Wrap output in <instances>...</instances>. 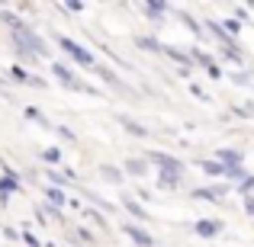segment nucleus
Wrapping results in <instances>:
<instances>
[{"label":"nucleus","instance_id":"nucleus-1","mask_svg":"<svg viewBox=\"0 0 254 247\" xmlns=\"http://www.w3.org/2000/svg\"><path fill=\"white\" fill-rule=\"evenodd\" d=\"M55 42H58V49H62L64 55H68L71 61L77 64V68H87V71H93V68H97V58H93V55L84 49L81 42H74V39H68V36H58Z\"/></svg>","mask_w":254,"mask_h":247},{"label":"nucleus","instance_id":"nucleus-2","mask_svg":"<svg viewBox=\"0 0 254 247\" xmlns=\"http://www.w3.org/2000/svg\"><path fill=\"white\" fill-rule=\"evenodd\" d=\"M52 74H55V81L62 84V87H68V90H77V93H87V97H100V90L97 87H90V84H84L81 77L74 74L71 68H64V64H58V61H52Z\"/></svg>","mask_w":254,"mask_h":247},{"label":"nucleus","instance_id":"nucleus-3","mask_svg":"<svg viewBox=\"0 0 254 247\" xmlns=\"http://www.w3.org/2000/svg\"><path fill=\"white\" fill-rule=\"evenodd\" d=\"M232 190H235L232 183H212V186H196L190 196H193V199H199V202H203V199H206V202H222V199L229 196Z\"/></svg>","mask_w":254,"mask_h":247},{"label":"nucleus","instance_id":"nucleus-4","mask_svg":"<svg viewBox=\"0 0 254 247\" xmlns=\"http://www.w3.org/2000/svg\"><path fill=\"white\" fill-rule=\"evenodd\" d=\"M145 161H148L151 167H158V170H174V173H184L187 170L180 157L164 154V151H148V154H145Z\"/></svg>","mask_w":254,"mask_h":247},{"label":"nucleus","instance_id":"nucleus-5","mask_svg":"<svg viewBox=\"0 0 254 247\" xmlns=\"http://www.w3.org/2000/svg\"><path fill=\"white\" fill-rule=\"evenodd\" d=\"M0 167H3V177H0V205H6L13 193H19V177H16V170H10L6 164H0Z\"/></svg>","mask_w":254,"mask_h":247},{"label":"nucleus","instance_id":"nucleus-6","mask_svg":"<svg viewBox=\"0 0 254 247\" xmlns=\"http://www.w3.org/2000/svg\"><path fill=\"white\" fill-rule=\"evenodd\" d=\"M6 74H10V81H13V84H26V87H39V90H45V87H49V84H45V81H42V77H36V74H29V71H26V68H23V64H13V68H10V71H6Z\"/></svg>","mask_w":254,"mask_h":247},{"label":"nucleus","instance_id":"nucleus-7","mask_svg":"<svg viewBox=\"0 0 254 247\" xmlns=\"http://www.w3.org/2000/svg\"><path fill=\"white\" fill-rule=\"evenodd\" d=\"M123 231H126V238H129V241L135 244V247H155V238H151L138 222H126V228H123Z\"/></svg>","mask_w":254,"mask_h":247},{"label":"nucleus","instance_id":"nucleus-8","mask_svg":"<svg viewBox=\"0 0 254 247\" xmlns=\"http://www.w3.org/2000/svg\"><path fill=\"white\" fill-rule=\"evenodd\" d=\"M119 202H123V209L129 212V215L135 218L138 225H142V222H148V209H145V205L138 202V199L132 196V193H123V199H119Z\"/></svg>","mask_w":254,"mask_h":247},{"label":"nucleus","instance_id":"nucleus-9","mask_svg":"<svg viewBox=\"0 0 254 247\" xmlns=\"http://www.w3.org/2000/svg\"><path fill=\"white\" fill-rule=\"evenodd\" d=\"M219 231H222V222L219 218H199V222H193V235L196 238H219Z\"/></svg>","mask_w":254,"mask_h":247},{"label":"nucleus","instance_id":"nucleus-10","mask_svg":"<svg viewBox=\"0 0 254 247\" xmlns=\"http://www.w3.org/2000/svg\"><path fill=\"white\" fill-rule=\"evenodd\" d=\"M216 161L225 167V170H232V167H242L245 164V154L242 151H235V148H219L216 151Z\"/></svg>","mask_w":254,"mask_h":247},{"label":"nucleus","instance_id":"nucleus-11","mask_svg":"<svg viewBox=\"0 0 254 247\" xmlns=\"http://www.w3.org/2000/svg\"><path fill=\"white\" fill-rule=\"evenodd\" d=\"M155 183L161 186V190H180V183H184V173H174V170H158V173H155Z\"/></svg>","mask_w":254,"mask_h":247},{"label":"nucleus","instance_id":"nucleus-12","mask_svg":"<svg viewBox=\"0 0 254 247\" xmlns=\"http://www.w3.org/2000/svg\"><path fill=\"white\" fill-rule=\"evenodd\" d=\"M148 170H151V164L145 157H126L123 173H129V177H148Z\"/></svg>","mask_w":254,"mask_h":247},{"label":"nucleus","instance_id":"nucleus-13","mask_svg":"<svg viewBox=\"0 0 254 247\" xmlns=\"http://www.w3.org/2000/svg\"><path fill=\"white\" fill-rule=\"evenodd\" d=\"M45 205H49V209H62V205H68V196H64L62 186H45Z\"/></svg>","mask_w":254,"mask_h":247},{"label":"nucleus","instance_id":"nucleus-14","mask_svg":"<svg viewBox=\"0 0 254 247\" xmlns=\"http://www.w3.org/2000/svg\"><path fill=\"white\" fill-rule=\"evenodd\" d=\"M164 55L171 58V61H177V64H184V71H190V64H193V58H190V51H184V49H177V45H164Z\"/></svg>","mask_w":254,"mask_h":247},{"label":"nucleus","instance_id":"nucleus-15","mask_svg":"<svg viewBox=\"0 0 254 247\" xmlns=\"http://www.w3.org/2000/svg\"><path fill=\"white\" fill-rule=\"evenodd\" d=\"M142 13L151 19V23H158V19L168 13V3H164V0H148V3H142Z\"/></svg>","mask_w":254,"mask_h":247},{"label":"nucleus","instance_id":"nucleus-16","mask_svg":"<svg viewBox=\"0 0 254 247\" xmlns=\"http://www.w3.org/2000/svg\"><path fill=\"white\" fill-rule=\"evenodd\" d=\"M93 71H97V74H100V81H106V84L113 87V90H123V93H129V84H123V81H119V77L113 74L110 68H103V64H97Z\"/></svg>","mask_w":254,"mask_h":247},{"label":"nucleus","instance_id":"nucleus-17","mask_svg":"<svg viewBox=\"0 0 254 247\" xmlns=\"http://www.w3.org/2000/svg\"><path fill=\"white\" fill-rule=\"evenodd\" d=\"M119 125H123L129 135H135V138H148V135H151V132L145 129L142 122H135V119H129V116H119Z\"/></svg>","mask_w":254,"mask_h":247},{"label":"nucleus","instance_id":"nucleus-18","mask_svg":"<svg viewBox=\"0 0 254 247\" xmlns=\"http://www.w3.org/2000/svg\"><path fill=\"white\" fill-rule=\"evenodd\" d=\"M100 177H103V183H113V186H119L123 183V170H119V167H113V164H103L100 167Z\"/></svg>","mask_w":254,"mask_h":247},{"label":"nucleus","instance_id":"nucleus-19","mask_svg":"<svg viewBox=\"0 0 254 247\" xmlns=\"http://www.w3.org/2000/svg\"><path fill=\"white\" fill-rule=\"evenodd\" d=\"M199 170H203L206 177H225V167L219 164V161H206V157L199 161Z\"/></svg>","mask_w":254,"mask_h":247},{"label":"nucleus","instance_id":"nucleus-20","mask_svg":"<svg viewBox=\"0 0 254 247\" xmlns=\"http://www.w3.org/2000/svg\"><path fill=\"white\" fill-rule=\"evenodd\" d=\"M251 173L245 170V167H232V170H225V183H232V186H238V183H245Z\"/></svg>","mask_w":254,"mask_h":247},{"label":"nucleus","instance_id":"nucleus-21","mask_svg":"<svg viewBox=\"0 0 254 247\" xmlns=\"http://www.w3.org/2000/svg\"><path fill=\"white\" fill-rule=\"evenodd\" d=\"M135 45H138L142 51H161V49H164V45L158 42V39H151V36H135Z\"/></svg>","mask_w":254,"mask_h":247},{"label":"nucleus","instance_id":"nucleus-22","mask_svg":"<svg viewBox=\"0 0 254 247\" xmlns=\"http://www.w3.org/2000/svg\"><path fill=\"white\" fill-rule=\"evenodd\" d=\"M26 119H36V122L42 125V129H55V122H49V119H45L42 112L36 109V106H26Z\"/></svg>","mask_w":254,"mask_h":247},{"label":"nucleus","instance_id":"nucleus-23","mask_svg":"<svg viewBox=\"0 0 254 247\" xmlns=\"http://www.w3.org/2000/svg\"><path fill=\"white\" fill-rule=\"evenodd\" d=\"M219 26H222V29L229 32L232 39H235L238 32H242V19H235V16H229V19H219Z\"/></svg>","mask_w":254,"mask_h":247},{"label":"nucleus","instance_id":"nucleus-24","mask_svg":"<svg viewBox=\"0 0 254 247\" xmlns=\"http://www.w3.org/2000/svg\"><path fill=\"white\" fill-rule=\"evenodd\" d=\"M42 161L49 164V167L62 164V148H55V145H52V148H45V151H42Z\"/></svg>","mask_w":254,"mask_h":247},{"label":"nucleus","instance_id":"nucleus-25","mask_svg":"<svg viewBox=\"0 0 254 247\" xmlns=\"http://www.w3.org/2000/svg\"><path fill=\"white\" fill-rule=\"evenodd\" d=\"M180 23H184V26H187V29H190V32H193V36H203V32H206V29H203V26H199V23H196V19H193V16H190V13H180Z\"/></svg>","mask_w":254,"mask_h":247},{"label":"nucleus","instance_id":"nucleus-26","mask_svg":"<svg viewBox=\"0 0 254 247\" xmlns=\"http://www.w3.org/2000/svg\"><path fill=\"white\" fill-rule=\"evenodd\" d=\"M45 177H49V186H64V183H71V180L64 177V170H52V167H49V173H45Z\"/></svg>","mask_w":254,"mask_h":247},{"label":"nucleus","instance_id":"nucleus-27","mask_svg":"<svg viewBox=\"0 0 254 247\" xmlns=\"http://www.w3.org/2000/svg\"><path fill=\"white\" fill-rule=\"evenodd\" d=\"M232 84H238V87H248V84H251L248 71H235V74H232Z\"/></svg>","mask_w":254,"mask_h":247},{"label":"nucleus","instance_id":"nucleus-28","mask_svg":"<svg viewBox=\"0 0 254 247\" xmlns=\"http://www.w3.org/2000/svg\"><path fill=\"white\" fill-rule=\"evenodd\" d=\"M19 238H23V244H26V247H42V244H39V238L32 235V231H19Z\"/></svg>","mask_w":254,"mask_h":247},{"label":"nucleus","instance_id":"nucleus-29","mask_svg":"<svg viewBox=\"0 0 254 247\" xmlns=\"http://www.w3.org/2000/svg\"><path fill=\"white\" fill-rule=\"evenodd\" d=\"M235 190H238V193H242V196H251V190H254V173H251V177H248V180H245V183H238V186H235Z\"/></svg>","mask_w":254,"mask_h":247},{"label":"nucleus","instance_id":"nucleus-30","mask_svg":"<svg viewBox=\"0 0 254 247\" xmlns=\"http://www.w3.org/2000/svg\"><path fill=\"white\" fill-rule=\"evenodd\" d=\"M206 74H209L212 81H219V77H225V74H222V68H219L216 61H212V64H206Z\"/></svg>","mask_w":254,"mask_h":247},{"label":"nucleus","instance_id":"nucleus-31","mask_svg":"<svg viewBox=\"0 0 254 247\" xmlns=\"http://www.w3.org/2000/svg\"><path fill=\"white\" fill-rule=\"evenodd\" d=\"M64 10H68V13H84V3H81V0H68Z\"/></svg>","mask_w":254,"mask_h":247},{"label":"nucleus","instance_id":"nucleus-32","mask_svg":"<svg viewBox=\"0 0 254 247\" xmlns=\"http://www.w3.org/2000/svg\"><path fill=\"white\" fill-rule=\"evenodd\" d=\"M55 132H58L62 138H68V142H77V135H74L71 129H64V125H55Z\"/></svg>","mask_w":254,"mask_h":247},{"label":"nucleus","instance_id":"nucleus-33","mask_svg":"<svg viewBox=\"0 0 254 247\" xmlns=\"http://www.w3.org/2000/svg\"><path fill=\"white\" fill-rule=\"evenodd\" d=\"M242 209H245V215L254 218V196H245V205H242Z\"/></svg>","mask_w":254,"mask_h":247},{"label":"nucleus","instance_id":"nucleus-34","mask_svg":"<svg viewBox=\"0 0 254 247\" xmlns=\"http://www.w3.org/2000/svg\"><path fill=\"white\" fill-rule=\"evenodd\" d=\"M77 235H81V241H87V244H93V241H97V238H93L87 228H77Z\"/></svg>","mask_w":254,"mask_h":247}]
</instances>
